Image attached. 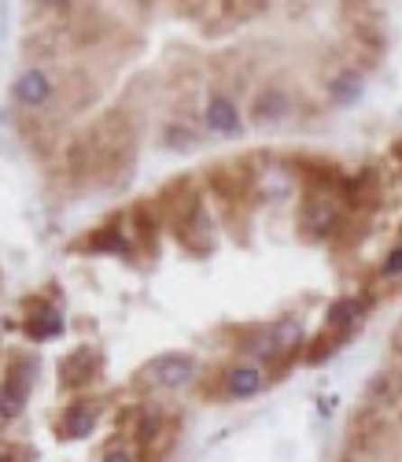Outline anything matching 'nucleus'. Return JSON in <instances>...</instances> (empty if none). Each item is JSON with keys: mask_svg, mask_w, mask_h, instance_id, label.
<instances>
[{"mask_svg": "<svg viewBox=\"0 0 402 462\" xmlns=\"http://www.w3.org/2000/svg\"><path fill=\"white\" fill-rule=\"evenodd\" d=\"M340 222H343V211H340V204H336V197L333 192H306L303 197V208H299V229L306 237H333L336 229H340Z\"/></svg>", "mask_w": 402, "mask_h": 462, "instance_id": "nucleus-1", "label": "nucleus"}, {"mask_svg": "<svg viewBox=\"0 0 402 462\" xmlns=\"http://www.w3.org/2000/svg\"><path fill=\"white\" fill-rule=\"evenodd\" d=\"M33 377H37V363H30V359H15L5 370V381H0V418L5 421H15L26 411Z\"/></svg>", "mask_w": 402, "mask_h": 462, "instance_id": "nucleus-2", "label": "nucleus"}, {"mask_svg": "<svg viewBox=\"0 0 402 462\" xmlns=\"http://www.w3.org/2000/svg\"><path fill=\"white\" fill-rule=\"evenodd\" d=\"M196 359L192 356H181V352H174V356H159L151 366H148V381L151 384H159V389H185V384L196 377Z\"/></svg>", "mask_w": 402, "mask_h": 462, "instance_id": "nucleus-3", "label": "nucleus"}, {"mask_svg": "<svg viewBox=\"0 0 402 462\" xmlns=\"http://www.w3.org/2000/svg\"><path fill=\"white\" fill-rule=\"evenodd\" d=\"M204 123L211 134H222V137H236L240 130H244V123H240V111L233 104L229 93H215L204 107Z\"/></svg>", "mask_w": 402, "mask_h": 462, "instance_id": "nucleus-4", "label": "nucleus"}, {"mask_svg": "<svg viewBox=\"0 0 402 462\" xmlns=\"http://www.w3.org/2000/svg\"><path fill=\"white\" fill-rule=\"evenodd\" d=\"M15 100L23 104V107H41V104H49L52 100V79H49V70H41V67H30V70H23L19 79H15Z\"/></svg>", "mask_w": 402, "mask_h": 462, "instance_id": "nucleus-5", "label": "nucleus"}, {"mask_svg": "<svg viewBox=\"0 0 402 462\" xmlns=\"http://www.w3.org/2000/svg\"><path fill=\"white\" fill-rule=\"evenodd\" d=\"M262 384H266L262 366H255V363H236V366H229V374H225V381H222V393H225L229 400H248V396L262 393Z\"/></svg>", "mask_w": 402, "mask_h": 462, "instance_id": "nucleus-6", "label": "nucleus"}, {"mask_svg": "<svg viewBox=\"0 0 402 462\" xmlns=\"http://www.w3.org/2000/svg\"><path fill=\"white\" fill-rule=\"evenodd\" d=\"M340 192L354 211H373L380 204V178H377V171H361V174L347 178Z\"/></svg>", "mask_w": 402, "mask_h": 462, "instance_id": "nucleus-7", "label": "nucleus"}, {"mask_svg": "<svg viewBox=\"0 0 402 462\" xmlns=\"http://www.w3.org/2000/svg\"><path fill=\"white\" fill-rule=\"evenodd\" d=\"M96 377V352L93 348H78L59 363V384L63 389H82Z\"/></svg>", "mask_w": 402, "mask_h": 462, "instance_id": "nucleus-8", "label": "nucleus"}, {"mask_svg": "<svg viewBox=\"0 0 402 462\" xmlns=\"http://www.w3.org/2000/svg\"><path fill=\"white\" fill-rule=\"evenodd\" d=\"M288 111H292V100H288L285 89H262L251 104V119L259 126H273L280 119H288Z\"/></svg>", "mask_w": 402, "mask_h": 462, "instance_id": "nucleus-9", "label": "nucleus"}, {"mask_svg": "<svg viewBox=\"0 0 402 462\" xmlns=\"http://www.w3.org/2000/svg\"><path fill=\"white\" fill-rule=\"evenodd\" d=\"M361 93H366V82H361V74L358 70H336L333 74V82H329V100L336 107H351L361 100Z\"/></svg>", "mask_w": 402, "mask_h": 462, "instance_id": "nucleus-10", "label": "nucleus"}, {"mask_svg": "<svg viewBox=\"0 0 402 462\" xmlns=\"http://www.w3.org/2000/svg\"><path fill=\"white\" fill-rule=\"evenodd\" d=\"M361 311H366V300H361V296H343V300H336V303L329 307V315H325V333H347V329L361 319Z\"/></svg>", "mask_w": 402, "mask_h": 462, "instance_id": "nucleus-11", "label": "nucleus"}, {"mask_svg": "<svg viewBox=\"0 0 402 462\" xmlns=\"http://www.w3.org/2000/svg\"><path fill=\"white\" fill-rule=\"evenodd\" d=\"M93 426H96V407H93V403H70V407L63 411L59 433H63L67 440H82V437L93 433Z\"/></svg>", "mask_w": 402, "mask_h": 462, "instance_id": "nucleus-12", "label": "nucleus"}, {"mask_svg": "<svg viewBox=\"0 0 402 462\" xmlns=\"http://www.w3.org/2000/svg\"><path fill=\"white\" fill-rule=\"evenodd\" d=\"M26 333L33 340H52L63 333V315L56 311V307H45V303H37L33 307V315L26 319Z\"/></svg>", "mask_w": 402, "mask_h": 462, "instance_id": "nucleus-13", "label": "nucleus"}, {"mask_svg": "<svg viewBox=\"0 0 402 462\" xmlns=\"http://www.w3.org/2000/svg\"><path fill=\"white\" fill-rule=\"evenodd\" d=\"M86 248L89 252H111V255H130V237L118 226H104L86 237Z\"/></svg>", "mask_w": 402, "mask_h": 462, "instance_id": "nucleus-14", "label": "nucleus"}, {"mask_svg": "<svg viewBox=\"0 0 402 462\" xmlns=\"http://www.w3.org/2000/svg\"><path fill=\"white\" fill-rule=\"evenodd\" d=\"M196 144H199V134L188 130L185 123H167V126H163V148H170V152H188V148H196Z\"/></svg>", "mask_w": 402, "mask_h": 462, "instance_id": "nucleus-15", "label": "nucleus"}, {"mask_svg": "<svg viewBox=\"0 0 402 462\" xmlns=\"http://www.w3.org/2000/svg\"><path fill=\"white\" fill-rule=\"evenodd\" d=\"M380 278H388V282L402 278V245H395V248L384 255V263H380Z\"/></svg>", "mask_w": 402, "mask_h": 462, "instance_id": "nucleus-16", "label": "nucleus"}, {"mask_svg": "<svg viewBox=\"0 0 402 462\" xmlns=\"http://www.w3.org/2000/svg\"><path fill=\"white\" fill-rule=\"evenodd\" d=\"M104 462H137V455H133V448H107Z\"/></svg>", "mask_w": 402, "mask_h": 462, "instance_id": "nucleus-17", "label": "nucleus"}, {"mask_svg": "<svg viewBox=\"0 0 402 462\" xmlns=\"http://www.w3.org/2000/svg\"><path fill=\"white\" fill-rule=\"evenodd\" d=\"M37 8H63V5H70V0H33Z\"/></svg>", "mask_w": 402, "mask_h": 462, "instance_id": "nucleus-18", "label": "nucleus"}, {"mask_svg": "<svg viewBox=\"0 0 402 462\" xmlns=\"http://www.w3.org/2000/svg\"><path fill=\"white\" fill-rule=\"evenodd\" d=\"M0 462H26V455H19V451L15 455H0Z\"/></svg>", "mask_w": 402, "mask_h": 462, "instance_id": "nucleus-19", "label": "nucleus"}, {"mask_svg": "<svg viewBox=\"0 0 402 462\" xmlns=\"http://www.w3.org/2000/svg\"><path fill=\"white\" fill-rule=\"evenodd\" d=\"M395 348H398V356H402V329H398V337H395Z\"/></svg>", "mask_w": 402, "mask_h": 462, "instance_id": "nucleus-20", "label": "nucleus"}, {"mask_svg": "<svg viewBox=\"0 0 402 462\" xmlns=\"http://www.w3.org/2000/svg\"><path fill=\"white\" fill-rule=\"evenodd\" d=\"M391 152H395V156H402V141H395V148H391Z\"/></svg>", "mask_w": 402, "mask_h": 462, "instance_id": "nucleus-21", "label": "nucleus"}]
</instances>
